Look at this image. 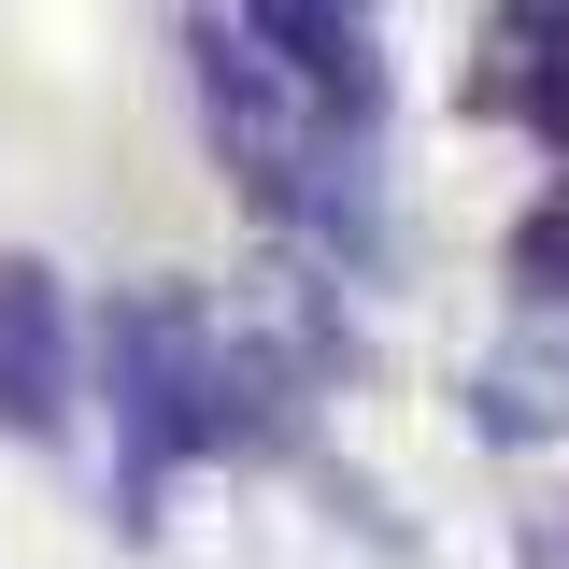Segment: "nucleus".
I'll use <instances>...</instances> for the list:
<instances>
[{
	"label": "nucleus",
	"mask_w": 569,
	"mask_h": 569,
	"mask_svg": "<svg viewBox=\"0 0 569 569\" xmlns=\"http://www.w3.org/2000/svg\"><path fill=\"white\" fill-rule=\"evenodd\" d=\"M0 441L14 456L86 441V299L43 242H0Z\"/></svg>",
	"instance_id": "1"
},
{
	"label": "nucleus",
	"mask_w": 569,
	"mask_h": 569,
	"mask_svg": "<svg viewBox=\"0 0 569 569\" xmlns=\"http://www.w3.org/2000/svg\"><path fill=\"white\" fill-rule=\"evenodd\" d=\"M470 427L512 456V441H556V399H541V385H512V370H470Z\"/></svg>",
	"instance_id": "4"
},
{
	"label": "nucleus",
	"mask_w": 569,
	"mask_h": 569,
	"mask_svg": "<svg viewBox=\"0 0 569 569\" xmlns=\"http://www.w3.org/2000/svg\"><path fill=\"white\" fill-rule=\"evenodd\" d=\"M242 43L313 100L328 142H385V29L342 0H242Z\"/></svg>",
	"instance_id": "2"
},
{
	"label": "nucleus",
	"mask_w": 569,
	"mask_h": 569,
	"mask_svg": "<svg viewBox=\"0 0 569 569\" xmlns=\"http://www.w3.org/2000/svg\"><path fill=\"white\" fill-rule=\"evenodd\" d=\"M498 271H512V299H527V313H569V200H556V186H541V200L512 213Z\"/></svg>",
	"instance_id": "3"
},
{
	"label": "nucleus",
	"mask_w": 569,
	"mask_h": 569,
	"mask_svg": "<svg viewBox=\"0 0 569 569\" xmlns=\"http://www.w3.org/2000/svg\"><path fill=\"white\" fill-rule=\"evenodd\" d=\"M556 200H569V171H556Z\"/></svg>",
	"instance_id": "5"
}]
</instances>
